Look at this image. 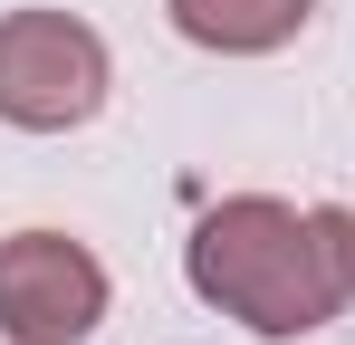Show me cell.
I'll return each instance as SVG.
<instances>
[{
  "mask_svg": "<svg viewBox=\"0 0 355 345\" xmlns=\"http://www.w3.org/2000/svg\"><path fill=\"white\" fill-rule=\"evenodd\" d=\"M106 326V269L67 230L0 240V336L10 345H77Z\"/></svg>",
  "mask_w": 355,
  "mask_h": 345,
  "instance_id": "3",
  "label": "cell"
},
{
  "mask_svg": "<svg viewBox=\"0 0 355 345\" xmlns=\"http://www.w3.org/2000/svg\"><path fill=\"white\" fill-rule=\"evenodd\" d=\"M182 269L250 336H307L336 307H355V211H336V202L288 211L269 192H240V202L192 221Z\"/></svg>",
  "mask_w": 355,
  "mask_h": 345,
  "instance_id": "1",
  "label": "cell"
},
{
  "mask_svg": "<svg viewBox=\"0 0 355 345\" xmlns=\"http://www.w3.org/2000/svg\"><path fill=\"white\" fill-rule=\"evenodd\" d=\"M106 106V39L67 10H10L0 19V125L67 134Z\"/></svg>",
  "mask_w": 355,
  "mask_h": 345,
  "instance_id": "2",
  "label": "cell"
},
{
  "mask_svg": "<svg viewBox=\"0 0 355 345\" xmlns=\"http://www.w3.org/2000/svg\"><path fill=\"white\" fill-rule=\"evenodd\" d=\"M173 29L192 48H221V57H259V48H288L307 29V0H164Z\"/></svg>",
  "mask_w": 355,
  "mask_h": 345,
  "instance_id": "4",
  "label": "cell"
}]
</instances>
